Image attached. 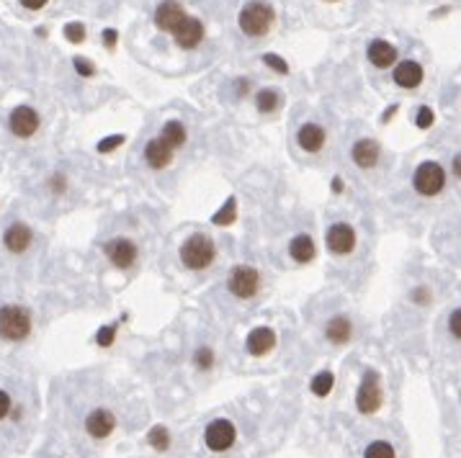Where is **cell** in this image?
I'll list each match as a JSON object with an SVG mask.
<instances>
[{
    "label": "cell",
    "instance_id": "1",
    "mask_svg": "<svg viewBox=\"0 0 461 458\" xmlns=\"http://www.w3.org/2000/svg\"><path fill=\"white\" fill-rule=\"evenodd\" d=\"M31 332V311L21 304H6L0 307V340L6 343H21Z\"/></svg>",
    "mask_w": 461,
    "mask_h": 458
},
{
    "label": "cell",
    "instance_id": "2",
    "mask_svg": "<svg viewBox=\"0 0 461 458\" xmlns=\"http://www.w3.org/2000/svg\"><path fill=\"white\" fill-rule=\"evenodd\" d=\"M217 257V245L206 235H194L181 245V263L191 270H203L209 268Z\"/></svg>",
    "mask_w": 461,
    "mask_h": 458
},
{
    "label": "cell",
    "instance_id": "3",
    "mask_svg": "<svg viewBox=\"0 0 461 458\" xmlns=\"http://www.w3.org/2000/svg\"><path fill=\"white\" fill-rule=\"evenodd\" d=\"M273 18H276V14H273V8L268 6V3H260V0H253V3H248V6L240 11V28H243L245 36H263L268 28L273 26Z\"/></svg>",
    "mask_w": 461,
    "mask_h": 458
},
{
    "label": "cell",
    "instance_id": "4",
    "mask_svg": "<svg viewBox=\"0 0 461 458\" xmlns=\"http://www.w3.org/2000/svg\"><path fill=\"white\" fill-rule=\"evenodd\" d=\"M413 186L420 196H435L441 193L446 186V170L438 162H420L413 173Z\"/></svg>",
    "mask_w": 461,
    "mask_h": 458
},
{
    "label": "cell",
    "instance_id": "5",
    "mask_svg": "<svg viewBox=\"0 0 461 458\" xmlns=\"http://www.w3.org/2000/svg\"><path fill=\"white\" fill-rule=\"evenodd\" d=\"M227 289L238 299H250L260 289V273L253 265H235L227 276Z\"/></svg>",
    "mask_w": 461,
    "mask_h": 458
},
{
    "label": "cell",
    "instance_id": "6",
    "mask_svg": "<svg viewBox=\"0 0 461 458\" xmlns=\"http://www.w3.org/2000/svg\"><path fill=\"white\" fill-rule=\"evenodd\" d=\"M235 438H238V430H235V425L230 420H214V422L206 425V430H203V443L209 451H227L235 445Z\"/></svg>",
    "mask_w": 461,
    "mask_h": 458
},
{
    "label": "cell",
    "instance_id": "7",
    "mask_svg": "<svg viewBox=\"0 0 461 458\" xmlns=\"http://www.w3.org/2000/svg\"><path fill=\"white\" fill-rule=\"evenodd\" d=\"M356 407L364 415H373L381 407V384L373 371H366V376L361 381L359 394H356Z\"/></svg>",
    "mask_w": 461,
    "mask_h": 458
},
{
    "label": "cell",
    "instance_id": "8",
    "mask_svg": "<svg viewBox=\"0 0 461 458\" xmlns=\"http://www.w3.org/2000/svg\"><path fill=\"white\" fill-rule=\"evenodd\" d=\"M8 127H11V132H14L16 137L28 139V137H34L36 129H39V116H36L34 108L18 106L11 111V116H8Z\"/></svg>",
    "mask_w": 461,
    "mask_h": 458
},
{
    "label": "cell",
    "instance_id": "9",
    "mask_svg": "<svg viewBox=\"0 0 461 458\" xmlns=\"http://www.w3.org/2000/svg\"><path fill=\"white\" fill-rule=\"evenodd\" d=\"M103 252L116 268H132L137 260V245L127 237H116L111 243L103 245Z\"/></svg>",
    "mask_w": 461,
    "mask_h": 458
},
{
    "label": "cell",
    "instance_id": "10",
    "mask_svg": "<svg viewBox=\"0 0 461 458\" xmlns=\"http://www.w3.org/2000/svg\"><path fill=\"white\" fill-rule=\"evenodd\" d=\"M327 247H330V252H335V255H348V252L356 247V229L346 222L332 224V227L327 229Z\"/></svg>",
    "mask_w": 461,
    "mask_h": 458
},
{
    "label": "cell",
    "instance_id": "11",
    "mask_svg": "<svg viewBox=\"0 0 461 458\" xmlns=\"http://www.w3.org/2000/svg\"><path fill=\"white\" fill-rule=\"evenodd\" d=\"M184 18H186L184 6H181L178 0H163L155 11V26L160 28V31H170V34L176 31L178 23Z\"/></svg>",
    "mask_w": 461,
    "mask_h": 458
},
{
    "label": "cell",
    "instance_id": "12",
    "mask_svg": "<svg viewBox=\"0 0 461 458\" xmlns=\"http://www.w3.org/2000/svg\"><path fill=\"white\" fill-rule=\"evenodd\" d=\"M173 36H176L178 47L181 49H196L203 39V23L198 18L186 16V18L178 23L176 31H173Z\"/></svg>",
    "mask_w": 461,
    "mask_h": 458
},
{
    "label": "cell",
    "instance_id": "13",
    "mask_svg": "<svg viewBox=\"0 0 461 458\" xmlns=\"http://www.w3.org/2000/svg\"><path fill=\"white\" fill-rule=\"evenodd\" d=\"M144 160H147V165L152 170L168 168L170 160H173V147H170V144L163 139V137H157V139H149L147 144H144Z\"/></svg>",
    "mask_w": 461,
    "mask_h": 458
},
{
    "label": "cell",
    "instance_id": "14",
    "mask_svg": "<svg viewBox=\"0 0 461 458\" xmlns=\"http://www.w3.org/2000/svg\"><path fill=\"white\" fill-rule=\"evenodd\" d=\"M116 427V420L109 410H93L85 417V430L93 435V438H109Z\"/></svg>",
    "mask_w": 461,
    "mask_h": 458
},
{
    "label": "cell",
    "instance_id": "15",
    "mask_svg": "<svg viewBox=\"0 0 461 458\" xmlns=\"http://www.w3.org/2000/svg\"><path fill=\"white\" fill-rule=\"evenodd\" d=\"M394 82H397L400 88H405V90L418 88V85L423 82V68L415 60L400 62V65L394 68Z\"/></svg>",
    "mask_w": 461,
    "mask_h": 458
},
{
    "label": "cell",
    "instance_id": "16",
    "mask_svg": "<svg viewBox=\"0 0 461 458\" xmlns=\"http://www.w3.org/2000/svg\"><path fill=\"white\" fill-rule=\"evenodd\" d=\"M31 240H34L31 229H28L26 224H21V222L11 224V227L3 232V245H6L11 252H23V250H28Z\"/></svg>",
    "mask_w": 461,
    "mask_h": 458
},
{
    "label": "cell",
    "instance_id": "17",
    "mask_svg": "<svg viewBox=\"0 0 461 458\" xmlns=\"http://www.w3.org/2000/svg\"><path fill=\"white\" fill-rule=\"evenodd\" d=\"M245 345H248V353H250V356H265V353L273 351V345H276V332H273L271 327H255V330L248 335Z\"/></svg>",
    "mask_w": 461,
    "mask_h": 458
},
{
    "label": "cell",
    "instance_id": "18",
    "mask_svg": "<svg viewBox=\"0 0 461 458\" xmlns=\"http://www.w3.org/2000/svg\"><path fill=\"white\" fill-rule=\"evenodd\" d=\"M379 155H381V149H379V144H376L373 139H359L356 144H353V149H351L353 162H356L359 168H366V170L376 165Z\"/></svg>",
    "mask_w": 461,
    "mask_h": 458
},
{
    "label": "cell",
    "instance_id": "19",
    "mask_svg": "<svg viewBox=\"0 0 461 458\" xmlns=\"http://www.w3.org/2000/svg\"><path fill=\"white\" fill-rule=\"evenodd\" d=\"M366 57H369V62H371L373 68L384 70V68H389V65H394V62H397V49H394L389 41L376 39V41H371V44H369Z\"/></svg>",
    "mask_w": 461,
    "mask_h": 458
},
{
    "label": "cell",
    "instance_id": "20",
    "mask_svg": "<svg viewBox=\"0 0 461 458\" xmlns=\"http://www.w3.org/2000/svg\"><path fill=\"white\" fill-rule=\"evenodd\" d=\"M325 337L330 340L332 345H346L348 340L353 337V324L348 317L338 314V317H332L330 322L325 324Z\"/></svg>",
    "mask_w": 461,
    "mask_h": 458
},
{
    "label": "cell",
    "instance_id": "21",
    "mask_svg": "<svg viewBox=\"0 0 461 458\" xmlns=\"http://www.w3.org/2000/svg\"><path fill=\"white\" fill-rule=\"evenodd\" d=\"M297 142L304 152H319L322 144H325V132H322V127H317V124H304V127L299 129Z\"/></svg>",
    "mask_w": 461,
    "mask_h": 458
},
{
    "label": "cell",
    "instance_id": "22",
    "mask_svg": "<svg viewBox=\"0 0 461 458\" xmlns=\"http://www.w3.org/2000/svg\"><path fill=\"white\" fill-rule=\"evenodd\" d=\"M289 252H292L297 263H309L314 252H317V247H314V240L309 235H297L292 240V245H289Z\"/></svg>",
    "mask_w": 461,
    "mask_h": 458
},
{
    "label": "cell",
    "instance_id": "23",
    "mask_svg": "<svg viewBox=\"0 0 461 458\" xmlns=\"http://www.w3.org/2000/svg\"><path fill=\"white\" fill-rule=\"evenodd\" d=\"M163 139L168 142L170 147L176 149V147H181L186 142V129H184V124L181 122H168L163 127Z\"/></svg>",
    "mask_w": 461,
    "mask_h": 458
},
{
    "label": "cell",
    "instance_id": "24",
    "mask_svg": "<svg viewBox=\"0 0 461 458\" xmlns=\"http://www.w3.org/2000/svg\"><path fill=\"white\" fill-rule=\"evenodd\" d=\"M235 214H238V201H235V198H227V203H224L222 209L211 216V224H217V227H227V224L235 222Z\"/></svg>",
    "mask_w": 461,
    "mask_h": 458
},
{
    "label": "cell",
    "instance_id": "25",
    "mask_svg": "<svg viewBox=\"0 0 461 458\" xmlns=\"http://www.w3.org/2000/svg\"><path fill=\"white\" fill-rule=\"evenodd\" d=\"M278 101H281V98H278V93H276V90H271V88L260 90V93L255 95V106H258L260 114H271V111H276Z\"/></svg>",
    "mask_w": 461,
    "mask_h": 458
},
{
    "label": "cell",
    "instance_id": "26",
    "mask_svg": "<svg viewBox=\"0 0 461 458\" xmlns=\"http://www.w3.org/2000/svg\"><path fill=\"white\" fill-rule=\"evenodd\" d=\"M364 458H397V453H394V445L387 440H373L364 451Z\"/></svg>",
    "mask_w": 461,
    "mask_h": 458
},
{
    "label": "cell",
    "instance_id": "27",
    "mask_svg": "<svg viewBox=\"0 0 461 458\" xmlns=\"http://www.w3.org/2000/svg\"><path fill=\"white\" fill-rule=\"evenodd\" d=\"M332 384H335V376H332L330 371H322V373H317L312 381V391L317 394V397H325V394H330Z\"/></svg>",
    "mask_w": 461,
    "mask_h": 458
},
{
    "label": "cell",
    "instance_id": "28",
    "mask_svg": "<svg viewBox=\"0 0 461 458\" xmlns=\"http://www.w3.org/2000/svg\"><path fill=\"white\" fill-rule=\"evenodd\" d=\"M147 440H149V445H152L155 451H168V445H170L168 430H165V427H160V425L149 430V438H147Z\"/></svg>",
    "mask_w": 461,
    "mask_h": 458
},
{
    "label": "cell",
    "instance_id": "29",
    "mask_svg": "<svg viewBox=\"0 0 461 458\" xmlns=\"http://www.w3.org/2000/svg\"><path fill=\"white\" fill-rule=\"evenodd\" d=\"M194 366H196L198 371H209L211 366H214V351H211V348H198V351L194 353Z\"/></svg>",
    "mask_w": 461,
    "mask_h": 458
},
{
    "label": "cell",
    "instance_id": "30",
    "mask_svg": "<svg viewBox=\"0 0 461 458\" xmlns=\"http://www.w3.org/2000/svg\"><path fill=\"white\" fill-rule=\"evenodd\" d=\"M65 36H68L73 44H80V41H85V26L78 23V21H75V23H68V26H65Z\"/></svg>",
    "mask_w": 461,
    "mask_h": 458
},
{
    "label": "cell",
    "instance_id": "31",
    "mask_svg": "<svg viewBox=\"0 0 461 458\" xmlns=\"http://www.w3.org/2000/svg\"><path fill=\"white\" fill-rule=\"evenodd\" d=\"M263 62H265V65H268L271 70H276V73H281V75L289 73V65H286V62L281 60V57H276V54H265Z\"/></svg>",
    "mask_w": 461,
    "mask_h": 458
},
{
    "label": "cell",
    "instance_id": "32",
    "mask_svg": "<svg viewBox=\"0 0 461 458\" xmlns=\"http://www.w3.org/2000/svg\"><path fill=\"white\" fill-rule=\"evenodd\" d=\"M119 144H124V137H122V134L106 137V139L98 142V152H111V149H116Z\"/></svg>",
    "mask_w": 461,
    "mask_h": 458
},
{
    "label": "cell",
    "instance_id": "33",
    "mask_svg": "<svg viewBox=\"0 0 461 458\" xmlns=\"http://www.w3.org/2000/svg\"><path fill=\"white\" fill-rule=\"evenodd\" d=\"M415 122H418V127L420 129H428L430 124H433V111L428 106H420V111H418V116H415Z\"/></svg>",
    "mask_w": 461,
    "mask_h": 458
},
{
    "label": "cell",
    "instance_id": "34",
    "mask_svg": "<svg viewBox=\"0 0 461 458\" xmlns=\"http://www.w3.org/2000/svg\"><path fill=\"white\" fill-rule=\"evenodd\" d=\"M448 330L456 340H461V309L451 311V317H448Z\"/></svg>",
    "mask_w": 461,
    "mask_h": 458
},
{
    "label": "cell",
    "instance_id": "35",
    "mask_svg": "<svg viewBox=\"0 0 461 458\" xmlns=\"http://www.w3.org/2000/svg\"><path fill=\"white\" fill-rule=\"evenodd\" d=\"M65 186H68V178L62 176V173H55V176L49 178V188L55 191V193H65Z\"/></svg>",
    "mask_w": 461,
    "mask_h": 458
},
{
    "label": "cell",
    "instance_id": "36",
    "mask_svg": "<svg viewBox=\"0 0 461 458\" xmlns=\"http://www.w3.org/2000/svg\"><path fill=\"white\" fill-rule=\"evenodd\" d=\"M116 327H101V332H98V345H103V348H106V345H111L114 343V337H116Z\"/></svg>",
    "mask_w": 461,
    "mask_h": 458
},
{
    "label": "cell",
    "instance_id": "37",
    "mask_svg": "<svg viewBox=\"0 0 461 458\" xmlns=\"http://www.w3.org/2000/svg\"><path fill=\"white\" fill-rule=\"evenodd\" d=\"M75 70H78L83 78H90V75H93V65H88V60H83V57L75 60Z\"/></svg>",
    "mask_w": 461,
    "mask_h": 458
},
{
    "label": "cell",
    "instance_id": "38",
    "mask_svg": "<svg viewBox=\"0 0 461 458\" xmlns=\"http://www.w3.org/2000/svg\"><path fill=\"white\" fill-rule=\"evenodd\" d=\"M8 412H11V397H8L6 391L0 389V420L8 417Z\"/></svg>",
    "mask_w": 461,
    "mask_h": 458
},
{
    "label": "cell",
    "instance_id": "39",
    "mask_svg": "<svg viewBox=\"0 0 461 458\" xmlns=\"http://www.w3.org/2000/svg\"><path fill=\"white\" fill-rule=\"evenodd\" d=\"M21 6L28 8V11H39V8L47 6V0H21Z\"/></svg>",
    "mask_w": 461,
    "mask_h": 458
},
{
    "label": "cell",
    "instance_id": "40",
    "mask_svg": "<svg viewBox=\"0 0 461 458\" xmlns=\"http://www.w3.org/2000/svg\"><path fill=\"white\" fill-rule=\"evenodd\" d=\"M103 41H106V47H114V44H116V31H114V28H106V31H103Z\"/></svg>",
    "mask_w": 461,
    "mask_h": 458
},
{
    "label": "cell",
    "instance_id": "41",
    "mask_svg": "<svg viewBox=\"0 0 461 458\" xmlns=\"http://www.w3.org/2000/svg\"><path fill=\"white\" fill-rule=\"evenodd\" d=\"M454 173H456V178H461V152L454 157Z\"/></svg>",
    "mask_w": 461,
    "mask_h": 458
},
{
    "label": "cell",
    "instance_id": "42",
    "mask_svg": "<svg viewBox=\"0 0 461 458\" xmlns=\"http://www.w3.org/2000/svg\"><path fill=\"white\" fill-rule=\"evenodd\" d=\"M332 191H335V193L343 191V181H340V178H332Z\"/></svg>",
    "mask_w": 461,
    "mask_h": 458
},
{
    "label": "cell",
    "instance_id": "43",
    "mask_svg": "<svg viewBox=\"0 0 461 458\" xmlns=\"http://www.w3.org/2000/svg\"><path fill=\"white\" fill-rule=\"evenodd\" d=\"M248 93V80H240V95Z\"/></svg>",
    "mask_w": 461,
    "mask_h": 458
},
{
    "label": "cell",
    "instance_id": "44",
    "mask_svg": "<svg viewBox=\"0 0 461 458\" xmlns=\"http://www.w3.org/2000/svg\"><path fill=\"white\" fill-rule=\"evenodd\" d=\"M394 111H397V106H392V108H389V111H387V114H384V122H387V119H392Z\"/></svg>",
    "mask_w": 461,
    "mask_h": 458
},
{
    "label": "cell",
    "instance_id": "45",
    "mask_svg": "<svg viewBox=\"0 0 461 458\" xmlns=\"http://www.w3.org/2000/svg\"><path fill=\"white\" fill-rule=\"evenodd\" d=\"M330 3H332V0H330Z\"/></svg>",
    "mask_w": 461,
    "mask_h": 458
}]
</instances>
